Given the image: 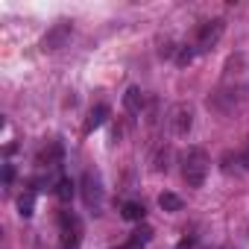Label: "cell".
<instances>
[{"mask_svg":"<svg viewBox=\"0 0 249 249\" xmlns=\"http://www.w3.org/2000/svg\"><path fill=\"white\" fill-rule=\"evenodd\" d=\"M208 167H211L208 153L202 147H191L182 159V179L188 182V188H202L205 176H208Z\"/></svg>","mask_w":249,"mask_h":249,"instance_id":"cell-1","label":"cell"},{"mask_svg":"<svg viewBox=\"0 0 249 249\" xmlns=\"http://www.w3.org/2000/svg\"><path fill=\"white\" fill-rule=\"evenodd\" d=\"M167 126H170V132H173L176 138H185V135L191 132V126H194V108L185 106V103H176V106L167 111Z\"/></svg>","mask_w":249,"mask_h":249,"instance_id":"cell-2","label":"cell"},{"mask_svg":"<svg viewBox=\"0 0 249 249\" xmlns=\"http://www.w3.org/2000/svg\"><path fill=\"white\" fill-rule=\"evenodd\" d=\"M223 30H226V21H223V18L205 21V24L199 27V33H196V50H211V47L220 41Z\"/></svg>","mask_w":249,"mask_h":249,"instance_id":"cell-3","label":"cell"},{"mask_svg":"<svg viewBox=\"0 0 249 249\" xmlns=\"http://www.w3.org/2000/svg\"><path fill=\"white\" fill-rule=\"evenodd\" d=\"M71 36H73L71 21H59V24H53V27L47 30V36L41 38V50H59V47H65V44L71 41Z\"/></svg>","mask_w":249,"mask_h":249,"instance_id":"cell-4","label":"cell"},{"mask_svg":"<svg viewBox=\"0 0 249 249\" xmlns=\"http://www.w3.org/2000/svg\"><path fill=\"white\" fill-rule=\"evenodd\" d=\"M59 223H62V229H65L62 249H79V243H82V226H79V220H76L73 214L62 211V214H59Z\"/></svg>","mask_w":249,"mask_h":249,"instance_id":"cell-5","label":"cell"},{"mask_svg":"<svg viewBox=\"0 0 249 249\" xmlns=\"http://www.w3.org/2000/svg\"><path fill=\"white\" fill-rule=\"evenodd\" d=\"M82 196H85V205L94 208V214L103 208V185H100V176H94V173H85L82 176Z\"/></svg>","mask_w":249,"mask_h":249,"instance_id":"cell-6","label":"cell"},{"mask_svg":"<svg viewBox=\"0 0 249 249\" xmlns=\"http://www.w3.org/2000/svg\"><path fill=\"white\" fill-rule=\"evenodd\" d=\"M123 108H126L129 114H141L144 111V91L138 85L126 88V94H123Z\"/></svg>","mask_w":249,"mask_h":249,"instance_id":"cell-7","label":"cell"},{"mask_svg":"<svg viewBox=\"0 0 249 249\" xmlns=\"http://www.w3.org/2000/svg\"><path fill=\"white\" fill-rule=\"evenodd\" d=\"M108 117V108L106 106H97V108H91V114H88V120H85V126H82V135H91L97 126H103V120Z\"/></svg>","mask_w":249,"mask_h":249,"instance_id":"cell-8","label":"cell"},{"mask_svg":"<svg viewBox=\"0 0 249 249\" xmlns=\"http://www.w3.org/2000/svg\"><path fill=\"white\" fill-rule=\"evenodd\" d=\"M73 191H76V185H73L68 176H62V179L56 182V199H59V202H71V199H73Z\"/></svg>","mask_w":249,"mask_h":249,"instance_id":"cell-9","label":"cell"},{"mask_svg":"<svg viewBox=\"0 0 249 249\" xmlns=\"http://www.w3.org/2000/svg\"><path fill=\"white\" fill-rule=\"evenodd\" d=\"M123 217L132 220V223H141V220L147 217V211H144L141 202H123Z\"/></svg>","mask_w":249,"mask_h":249,"instance_id":"cell-10","label":"cell"},{"mask_svg":"<svg viewBox=\"0 0 249 249\" xmlns=\"http://www.w3.org/2000/svg\"><path fill=\"white\" fill-rule=\"evenodd\" d=\"M33 208H36V194H33V191L21 194V196H18V214H21V217H33Z\"/></svg>","mask_w":249,"mask_h":249,"instance_id":"cell-11","label":"cell"},{"mask_svg":"<svg viewBox=\"0 0 249 249\" xmlns=\"http://www.w3.org/2000/svg\"><path fill=\"white\" fill-rule=\"evenodd\" d=\"M159 205H161L164 211H170V214H173V211H182V199H179L176 194H170V191H164V194L159 196Z\"/></svg>","mask_w":249,"mask_h":249,"instance_id":"cell-12","label":"cell"},{"mask_svg":"<svg viewBox=\"0 0 249 249\" xmlns=\"http://www.w3.org/2000/svg\"><path fill=\"white\" fill-rule=\"evenodd\" d=\"M194 56H196V47L185 44V47H179V53H176V65H179V68H185V65H191V62H194Z\"/></svg>","mask_w":249,"mask_h":249,"instance_id":"cell-13","label":"cell"},{"mask_svg":"<svg viewBox=\"0 0 249 249\" xmlns=\"http://www.w3.org/2000/svg\"><path fill=\"white\" fill-rule=\"evenodd\" d=\"M153 237V229L150 226H141L138 231H132V240H129V249H135V246H141V243H147Z\"/></svg>","mask_w":249,"mask_h":249,"instance_id":"cell-14","label":"cell"},{"mask_svg":"<svg viewBox=\"0 0 249 249\" xmlns=\"http://www.w3.org/2000/svg\"><path fill=\"white\" fill-rule=\"evenodd\" d=\"M12 176H15V170H12V164H6V167H3V182L9 185V182H12Z\"/></svg>","mask_w":249,"mask_h":249,"instance_id":"cell-15","label":"cell"},{"mask_svg":"<svg viewBox=\"0 0 249 249\" xmlns=\"http://www.w3.org/2000/svg\"><path fill=\"white\" fill-rule=\"evenodd\" d=\"M240 164H243V167H246V170H249V147H246V150H243V156H240Z\"/></svg>","mask_w":249,"mask_h":249,"instance_id":"cell-16","label":"cell"}]
</instances>
